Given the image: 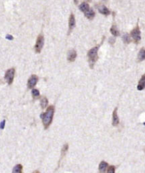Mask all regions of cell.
Listing matches in <instances>:
<instances>
[{
	"label": "cell",
	"instance_id": "obj_27",
	"mask_svg": "<svg viewBox=\"0 0 145 173\" xmlns=\"http://www.w3.org/2000/svg\"><path fill=\"white\" fill-rule=\"evenodd\" d=\"M144 124H145V123H144Z\"/></svg>",
	"mask_w": 145,
	"mask_h": 173
},
{
	"label": "cell",
	"instance_id": "obj_14",
	"mask_svg": "<svg viewBox=\"0 0 145 173\" xmlns=\"http://www.w3.org/2000/svg\"><path fill=\"white\" fill-rule=\"evenodd\" d=\"M23 171V166L21 164H17L14 167L12 173H22Z\"/></svg>",
	"mask_w": 145,
	"mask_h": 173
},
{
	"label": "cell",
	"instance_id": "obj_19",
	"mask_svg": "<svg viewBox=\"0 0 145 173\" xmlns=\"http://www.w3.org/2000/svg\"><path fill=\"white\" fill-rule=\"evenodd\" d=\"M68 145L65 144L63 147L62 150H61V159H62L63 157L66 155L67 151H68Z\"/></svg>",
	"mask_w": 145,
	"mask_h": 173
},
{
	"label": "cell",
	"instance_id": "obj_4",
	"mask_svg": "<svg viewBox=\"0 0 145 173\" xmlns=\"http://www.w3.org/2000/svg\"><path fill=\"white\" fill-rule=\"evenodd\" d=\"M131 37L136 44H138L140 41V40H141V32H140V30L139 29L138 26H137L131 31Z\"/></svg>",
	"mask_w": 145,
	"mask_h": 173
},
{
	"label": "cell",
	"instance_id": "obj_18",
	"mask_svg": "<svg viewBox=\"0 0 145 173\" xmlns=\"http://www.w3.org/2000/svg\"><path fill=\"white\" fill-rule=\"evenodd\" d=\"M110 31L112 33V35L115 36V37H117L120 35V31H118V29H117L116 26L115 25H112V27L110 28Z\"/></svg>",
	"mask_w": 145,
	"mask_h": 173
},
{
	"label": "cell",
	"instance_id": "obj_15",
	"mask_svg": "<svg viewBox=\"0 0 145 173\" xmlns=\"http://www.w3.org/2000/svg\"><path fill=\"white\" fill-rule=\"evenodd\" d=\"M145 59V49L142 48L140 49L139 54H138V61H142Z\"/></svg>",
	"mask_w": 145,
	"mask_h": 173
},
{
	"label": "cell",
	"instance_id": "obj_3",
	"mask_svg": "<svg viewBox=\"0 0 145 173\" xmlns=\"http://www.w3.org/2000/svg\"><path fill=\"white\" fill-rule=\"evenodd\" d=\"M14 75H15V69H14V68H12L8 69V70L6 71L5 76H4V78H5L6 81L7 82L9 85H11L13 83L14 78Z\"/></svg>",
	"mask_w": 145,
	"mask_h": 173
},
{
	"label": "cell",
	"instance_id": "obj_21",
	"mask_svg": "<svg viewBox=\"0 0 145 173\" xmlns=\"http://www.w3.org/2000/svg\"><path fill=\"white\" fill-rule=\"evenodd\" d=\"M31 93H32V96H33V98L34 99L38 98V97L40 96V93H39V91L37 89L33 88L32 91H31Z\"/></svg>",
	"mask_w": 145,
	"mask_h": 173
},
{
	"label": "cell",
	"instance_id": "obj_5",
	"mask_svg": "<svg viewBox=\"0 0 145 173\" xmlns=\"http://www.w3.org/2000/svg\"><path fill=\"white\" fill-rule=\"evenodd\" d=\"M44 44V37H43V35H39L37 38L36 40V43L35 45V51L36 53H40L41 51L42 48Z\"/></svg>",
	"mask_w": 145,
	"mask_h": 173
},
{
	"label": "cell",
	"instance_id": "obj_22",
	"mask_svg": "<svg viewBox=\"0 0 145 173\" xmlns=\"http://www.w3.org/2000/svg\"><path fill=\"white\" fill-rule=\"evenodd\" d=\"M115 166L114 165H110L108 166V170H107V173H115Z\"/></svg>",
	"mask_w": 145,
	"mask_h": 173
},
{
	"label": "cell",
	"instance_id": "obj_11",
	"mask_svg": "<svg viewBox=\"0 0 145 173\" xmlns=\"http://www.w3.org/2000/svg\"><path fill=\"white\" fill-rule=\"evenodd\" d=\"M98 11H99V12L100 14H102L103 15H105V16H108V15H109L110 14V10L105 6H103V5H101L100 7H99Z\"/></svg>",
	"mask_w": 145,
	"mask_h": 173
},
{
	"label": "cell",
	"instance_id": "obj_6",
	"mask_svg": "<svg viewBox=\"0 0 145 173\" xmlns=\"http://www.w3.org/2000/svg\"><path fill=\"white\" fill-rule=\"evenodd\" d=\"M38 81V78L37 76L36 75H32L30 78H29L28 83H27V86L28 88L30 89H33L34 86L36 85Z\"/></svg>",
	"mask_w": 145,
	"mask_h": 173
},
{
	"label": "cell",
	"instance_id": "obj_9",
	"mask_svg": "<svg viewBox=\"0 0 145 173\" xmlns=\"http://www.w3.org/2000/svg\"><path fill=\"white\" fill-rule=\"evenodd\" d=\"M77 56V53L75 50H71L68 53V61L70 62H73Z\"/></svg>",
	"mask_w": 145,
	"mask_h": 173
},
{
	"label": "cell",
	"instance_id": "obj_8",
	"mask_svg": "<svg viewBox=\"0 0 145 173\" xmlns=\"http://www.w3.org/2000/svg\"><path fill=\"white\" fill-rule=\"evenodd\" d=\"M108 168V162L105 161H101L99 165V172L100 173H106Z\"/></svg>",
	"mask_w": 145,
	"mask_h": 173
},
{
	"label": "cell",
	"instance_id": "obj_1",
	"mask_svg": "<svg viewBox=\"0 0 145 173\" xmlns=\"http://www.w3.org/2000/svg\"><path fill=\"white\" fill-rule=\"evenodd\" d=\"M54 113H55V108L54 106H50L48 107L46 111L43 113L41 115V118L42 120L43 125L45 130L48 129L51 125V124L53 121Z\"/></svg>",
	"mask_w": 145,
	"mask_h": 173
},
{
	"label": "cell",
	"instance_id": "obj_7",
	"mask_svg": "<svg viewBox=\"0 0 145 173\" xmlns=\"http://www.w3.org/2000/svg\"><path fill=\"white\" fill-rule=\"evenodd\" d=\"M120 120H119V118H118V115H117V108H115L114 111L112 113V125L113 126H117L119 125Z\"/></svg>",
	"mask_w": 145,
	"mask_h": 173
},
{
	"label": "cell",
	"instance_id": "obj_13",
	"mask_svg": "<svg viewBox=\"0 0 145 173\" xmlns=\"http://www.w3.org/2000/svg\"><path fill=\"white\" fill-rule=\"evenodd\" d=\"M75 26V19L73 14H71L69 18V29L70 31L73 29Z\"/></svg>",
	"mask_w": 145,
	"mask_h": 173
},
{
	"label": "cell",
	"instance_id": "obj_2",
	"mask_svg": "<svg viewBox=\"0 0 145 173\" xmlns=\"http://www.w3.org/2000/svg\"><path fill=\"white\" fill-rule=\"evenodd\" d=\"M98 49L99 46H95L92 48L87 53V57H88V61H89V65L90 67L92 68L93 66L95 65V62L98 60Z\"/></svg>",
	"mask_w": 145,
	"mask_h": 173
},
{
	"label": "cell",
	"instance_id": "obj_17",
	"mask_svg": "<svg viewBox=\"0 0 145 173\" xmlns=\"http://www.w3.org/2000/svg\"><path fill=\"white\" fill-rule=\"evenodd\" d=\"M48 103H49V101H48V99L45 96H43L41 98V106L42 109H44L46 108V106H48Z\"/></svg>",
	"mask_w": 145,
	"mask_h": 173
},
{
	"label": "cell",
	"instance_id": "obj_10",
	"mask_svg": "<svg viewBox=\"0 0 145 173\" xmlns=\"http://www.w3.org/2000/svg\"><path fill=\"white\" fill-rule=\"evenodd\" d=\"M145 88V75L141 76V79L139 80V83L137 85V89L139 91H142Z\"/></svg>",
	"mask_w": 145,
	"mask_h": 173
},
{
	"label": "cell",
	"instance_id": "obj_25",
	"mask_svg": "<svg viewBox=\"0 0 145 173\" xmlns=\"http://www.w3.org/2000/svg\"><path fill=\"white\" fill-rule=\"evenodd\" d=\"M32 173H40V172L38 171V170H35L34 172H33Z\"/></svg>",
	"mask_w": 145,
	"mask_h": 173
},
{
	"label": "cell",
	"instance_id": "obj_16",
	"mask_svg": "<svg viewBox=\"0 0 145 173\" xmlns=\"http://www.w3.org/2000/svg\"><path fill=\"white\" fill-rule=\"evenodd\" d=\"M79 9H80V10L81 12H83L85 13V12H87V10L90 9V7H89V5H88L87 3H86V2H83V3H82V4L79 6Z\"/></svg>",
	"mask_w": 145,
	"mask_h": 173
},
{
	"label": "cell",
	"instance_id": "obj_20",
	"mask_svg": "<svg viewBox=\"0 0 145 173\" xmlns=\"http://www.w3.org/2000/svg\"><path fill=\"white\" fill-rule=\"evenodd\" d=\"M122 39H123V41L125 44H129L131 42V38H130V36L129 35L128 33H124L122 37Z\"/></svg>",
	"mask_w": 145,
	"mask_h": 173
},
{
	"label": "cell",
	"instance_id": "obj_23",
	"mask_svg": "<svg viewBox=\"0 0 145 173\" xmlns=\"http://www.w3.org/2000/svg\"><path fill=\"white\" fill-rule=\"evenodd\" d=\"M6 39H8V40H13L14 37H13L12 35H10V34H7V35L6 36Z\"/></svg>",
	"mask_w": 145,
	"mask_h": 173
},
{
	"label": "cell",
	"instance_id": "obj_26",
	"mask_svg": "<svg viewBox=\"0 0 145 173\" xmlns=\"http://www.w3.org/2000/svg\"><path fill=\"white\" fill-rule=\"evenodd\" d=\"M87 1H90V0H87Z\"/></svg>",
	"mask_w": 145,
	"mask_h": 173
},
{
	"label": "cell",
	"instance_id": "obj_24",
	"mask_svg": "<svg viewBox=\"0 0 145 173\" xmlns=\"http://www.w3.org/2000/svg\"><path fill=\"white\" fill-rule=\"evenodd\" d=\"M4 126H5V120H3L0 124V128L1 129H4Z\"/></svg>",
	"mask_w": 145,
	"mask_h": 173
},
{
	"label": "cell",
	"instance_id": "obj_12",
	"mask_svg": "<svg viewBox=\"0 0 145 173\" xmlns=\"http://www.w3.org/2000/svg\"><path fill=\"white\" fill-rule=\"evenodd\" d=\"M85 16L87 17L88 19H92L95 16V13L93 11L92 9H89L87 12H85Z\"/></svg>",
	"mask_w": 145,
	"mask_h": 173
}]
</instances>
